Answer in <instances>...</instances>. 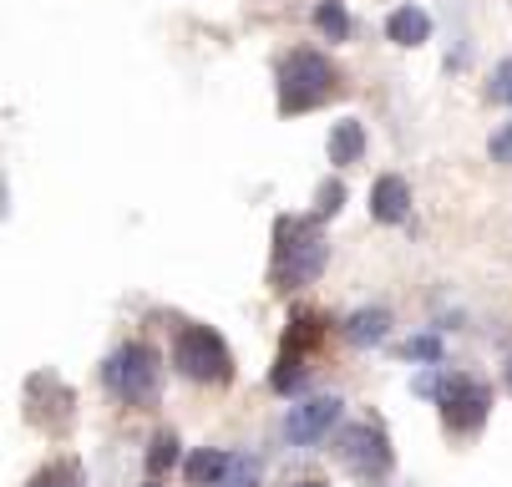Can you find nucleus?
Returning a JSON list of instances; mask_svg holds the SVG:
<instances>
[{
	"instance_id": "f257e3e1",
	"label": "nucleus",
	"mask_w": 512,
	"mask_h": 487,
	"mask_svg": "<svg viewBox=\"0 0 512 487\" xmlns=\"http://www.w3.org/2000/svg\"><path fill=\"white\" fill-rule=\"evenodd\" d=\"M330 264V244L320 234V214H284L274 224V264H269V285L274 290H305L315 285Z\"/></svg>"
},
{
	"instance_id": "f03ea898",
	"label": "nucleus",
	"mask_w": 512,
	"mask_h": 487,
	"mask_svg": "<svg viewBox=\"0 0 512 487\" xmlns=\"http://www.w3.org/2000/svg\"><path fill=\"white\" fill-rule=\"evenodd\" d=\"M335 92H340V72L325 51L300 46L279 61V112L284 117H305L320 102H330Z\"/></svg>"
},
{
	"instance_id": "7ed1b4c3",
	"label": "nucleus",
	"mask_w": 512,
	"mask_h": 487,
	"mask_svg": "<svg viewBox=\"0 0 512 487\" xmlns=\"http://www.w3.org/2000/svg\"><path fill=\"white\" fill-rule=\"evenodd\" d=\"M158 381H163V356L142 340H127L102 361V386L112 401L122 406H153L158 401Z\"/></svg>"
},
{
	"instance_id": "20e7f679",
	"label": "nucleus",
	"mask_w": 512,
	"mask_h": 487,
	"mask_svg": "<svg viewBox=\"0 0 512 487\" xmlns=\"http://www.w3.org/2000/svg\"><path fill=\"white\" fill-rule=\"evenodd\" d=\"M173 371L193 386H229L234 381V351L213 325H183L173 335Z\"/></svg>"
},
{
	"instance_id": "39448f33",
	"label": "nucleus",
	"mask_w": 512,
	"mask_h": 487,
	"mask_svg": "<svg viewBox=\"0 0 512 487\" xmlns=\"http://www.w3.org/2000/svg\"><path fill=\"white\" fill-rule=\"evenodd\" d=\"M436 406H442V427L452 437H477L487 427V416H492V386L477 381V376L452 371L442 396H436Z\"/></svg>"
},
{
	"instance_id": "423d86ee",
	"label": "nucleus",
	"mask_w": 512,
	"mask_h": 487,
	"mask_svg": "<svg viewBox=\"0 0 512 487\" xmlns=\"http://www.w3.org/2000/svg\"><path fill=\"white\" fill-rule=\"evenodd\" d=\"M340 462H345L360 482H386L391 467H396V452H391L386 427H376V422H350V427L340 432Z\"/></svg>"
},
{
	"instance_id": "0eeeda50",
	"label": "nucleus",
	"mask_w": 512,
	"mask_h": 487,
	"mask_svg": "<svg viewBox=\"0 0 512 487\" xmlns=\"http://www.w3.org/2000/svg\"><path fill=\"white\" fill-rule=\"evenodd\" d=\"M345 416V401L340 396H310V401H295L284 411V437L295 447H320Z\"/></svg>"
},
{
	"instance_id": "6e6552de",
	"label": "nucleus",
	"mask_w": 512,
	"mask_h": 487,
	"mask_svg": "<svg viewBox=\"0 0 512 487\" xmlns=\"http://www.w3.org/2000/svg\"><path fill=\"white\" fill-rule=\"evenodd\" d=\"M371 219L376 224H406L411 219V183L401 173H381L371 188Z\"/></svg>"
},
{
	"instance_id": "1a4fd4ad",
	"label": "nucleus",
	"mask_w": 512,
	"mask_h": 487,
	"mask_svg": "<svg viewBox=\"0 0 512 487\" xmlns=\"http://www.w3.org/2000/svg\"><path fill=\"white\" fill-rule=\"evenodd\" d=\"M386 41H396V46H426L431 41V16L421 6H396L386 16Z\"/></svg>"
},
{
	"instance_id": "9d476101",
	"label": "nucleus",
	"mask_w": 512,
	"mask_h": 487,
	"mask_svg": "<svg viewBox=\"0 0 512 487\" xmlns=\"http://www.w3.org/2000/svg\"><path fill=\"white\" fill-rule=\"evenodd\" d=\"M229 467H234V452H224V447H198V452L183 462V477H188L193 487H213V482L229 477Z\"/></svg>"
},
{
	"instance_id": "9b49d317",
	"label": "nucleus",
	"mask_w": 512,
	"mask_h": 487,
	"mask_svg": "<svg viewBox=\"0 0 512 487\" xmlns=\"http://www.w3.org/2000/svg\"><path fill=\"white\" fill-rule=\"evenodd\" d=\"M325 153H330V163H335V168L360 163V158H365V127H360L355 117L335 122V127H330V143H325Z\"/></svg>"
},
{
	"instance_id": "f8f14e48",
	"label": "nucleus",
	"mask_w": 512,
	"mask_h": 487,
	"mask_svg": "<svg viewBox=\"0 0 512 487\" xmlns=\"http://www.w3.org/2000/svg\"><path fill=\"white\" fill-rule=\"evenodd\" d=\"M345 335H350L355 345H386V340H391V310H381V305L355 310V315L345 320Z\"/></svg>"
},
{
	"instance_id": "ddd939ff",
	"label": "nucleus",
	"mask_w": 512,
	"mask_h": 487,
	"mask_svg": "<svg viewBox=\"0 0 512 487\" xmlns=\"http://www.w3.org/2000/svg\"><path fill=\"white\" fill-rule=\"evenodd\" d=\"M315 31L325 41H350V11H345V0H320V6H315Z\"/></svg>"
},
{
	"instance_id": "4468645a",
	"label": "nucleus",
	"mask_w": 512,
	"mask_h": 487,
	"mask_svg": "<svg viewBox=\"0 0 512 487\" xmlns=\"http://www.w3.org/2000/svg\"><path fill=\"white\" fill-rule=\"evenodd\" d=\"M305 381H310V366H305L295 351H284L279 366H274V376H269V386H274L279 396H295V391H305Z\"/></svg>"
},
{
	"instance_id": "2eb2a0df",
	"label": "nucleus",
	"mask_w": 512,
	"mask_h": 487,
	"mask_svg": "<svg viewBox=\"0 0 512 487\" xmlns=\"http://www.w3.org/2000/svg\"><path fill=\"white\" fill-rule=\"evenodd\" d=\"M26 487H82V462H71V457H61V462H51V467H41Z\"/></svg>"
},
{
	"instance_id": "dca6fc26",
	"label": "nucleus",
	"mask_w": 512,
	"mask_h": 487,
	"mask_svg": "<svg viewBox=\"0 0 512 487\" xmlns=\"http://www.w3.org/2000/svg\"><path fill=\"white\" fill-rule=\"evenodd\" d=\"M178 462H183L178 437H173V432H158V437H153V447H148V472H153V477H163V472H168V467H178Z\"/></svg>"
},
{
	"instance_id": "f3484780",
	"label": "nucleus",
	"mask_w": 512,
	"mask_h": 487,
	"mask_svg": "<svg viewBox=\"0 0 512 487\" xmlns=\"http://www.w3.org/2000/svg\"><path fill=\"white\" fill-rule=\"evenodd\" d=\"M406 361L442 366V335H411V340H406Z\"/></svg>"
},
{
	"instance_id": "a211bd4d",
	"label": "nucleus",
	"mask_w": 512,
	"mask_h": 487,
	"mask_svg": "<svg viewBox=\"0 0 512 487\" xmlns=\"http://www.w3.org/2000/svg\"><path fill=\"white\" fill-rule=\"evenodd\" d=\"M442 386H447V366H426V371L411 381V391H416V396H426V401L442 396Z\"/></svg>"
},
{
	"instance_id": "6ab92c4d",
	"label": "nucleus",
	"mask_w": 512,
	"mask_h": 487,
	"mask_svg": "<svg viewBox=\"0 0 512 487\" xmlns=\"http://www.w3.org/2000/svg\"><path fill=\"white\" fill-rule=\"evenodd\" d=\"M213 487H259V467H254L249 457H234L229 477H224V482H213Z\"/></svg>"
},
{
	"instance_id": "aec40b11",
	"label": "nucleus",
	"mask_w": 512,
	"mask_h": 487,
	"mask_svg": "<svg viewBox=\"0 0 512 487\" xmlns=\"http://www.w3.org/2000/svg\"><path fill=\"white\" fill-rule=\"evenodd\" d=\"M492 102H502V107H512V56L507 61H497V72H492Z\"/></svg>"
},
{
	"instance_id": "412c9836",
	"label": "nucleus",
	"mask_w": 512,
	"mask_h": 487,
	"mask_svg": "<svg viewBox=\"0 0 512 487\" xmlns=\"http://www.w3.org/2000/svg\"><path fill=\"white\" fill-rule=\"evenodd\" d=\"M487 153H492V163L512 168V122H502V127L492 132V143H487Z\"/></svg>"
},
{
	"instance_id": "4be33fe9",
	"label": "nucleus",
	"mask_w": 512,
	"mask_h": 487,
	"mask_svg": "<svg viewBox=\"0 0 512 487\" xmlns=\"http://www.w3.org/2000/svg\"><path fill=\"white\" fill-rule=\"evenodd\" d=\"M315 203H320V219H330V214H340V203H345V183H325Z\"/></svg>"
},
{
	"instance_id": "5701e85b",
	"label": "nucleus",
	"mask_w": 512,
	"mask_h": 487,
	"mask_svg": "<svg viewBox=\"0 0 512 487\" xmlns=\"http://www.w3.org/2000/svg\"><path fill=\"white\" fill-rule=\"evenodd\" d=\"M289 487H330V482H320V477H300V482H289Z\"/></svg>"
},
{
	"instance_id": "b1692460",
	"label": "nucleus",
	"mask_w": 512,
	"mask_h": 487,
	"mask_svg": "<svg viewBox=\"0 0 512 487\" xmlns=\"http://www.w3.org/2000/svg\"><path fill=\"white\" fill-rule=\"evenodd\" d=\"M507 391H512V356H507Z\"/></svg>"
},
{
	"instance_id": "393cba45",
	"label": "nucleus",
	"mask_w": 512,
	"mask_h": 487,
	"mask_svg": "<svg viewBox=\"0 0 512 487\" xmlns=\"http://www.w3.org/2000/svg\"><path fill=\"white\" fill-rule=\"evenodd\" d=\"M142 487H163V482H158V477H148V482H142Z\"/></svg>"
}]
</instances>
